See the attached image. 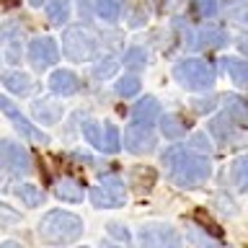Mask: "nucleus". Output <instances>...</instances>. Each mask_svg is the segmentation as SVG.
I'll use <instances>...</instances> for the list:
<instances>
[{"instance_id":"nucleus-1","label":"nucleus","mask_w":248,"mask_h":248,"mask_svg":"<svg viewBox=\"0 0 248 248\" xmlns=\"http://www.w3.org/2000/svg\"><path fill=\"white\" fill-rule=\"evenodd\" d=\"M163 163L168 166L170 181L181 189H197L209 178L212 173V166L204 155L186 150V147H170V150L163 155Z\"/></svg>"},{"instance_id":"nucleus-2","label":"nucleus","mask_w":248,"mask_h":248,"mask_svg":"<svg viewBox=\"0 0 248 248\" xmlns=\"http://www.w3.org/2000/svg\"><path fill=\"white\" fill-rule=\"evenodd\" d=\"M83 235V220L78 215L62 212V209H52L42 217L39 222V238L52 246H67L75 243Z\"/></svg>"},{"instance_id":"nucleus-3","label":"nucleus","mask_w":248,"mask_h":248,"mask_svg":"<svg viewBox=\"0 0 248 248\" xmlns=\"http://www.w3.org/2000/svg\"><path fill=\"white\" fill-rule=\"evenodd\" d=\"M173 75L189 91H207L215 83V70L204 60H181L173 67Z\"/></svg>"},{"instance_id":"nucleus-4","label":"nucleus","mask_w":248,"mask_h":248,"mask_svg":"<svg viewBox=\"0 0 248 248\" xmlns=\"http://www.w3.org/2000/svg\"><path fill=\"white\" fill-rule=\"evenodd\" d=\"M62 49L73 62H88L96 54V39L88 29L73 26L62 34Z\"/></svg>"},{"instance_id":"nucleus-5","label":"nucleus","mask_w":248,"mask_h":248,"mask_svg":"<svg viewBox=\"0 0 248 248\" xmlns=\"http://www.w3.org/2000/svg\"><path fill=\"white\" fill-rule=\"evenodd\" d=\"M91 202L96 207H122L127 202V191H124V184L116 176L104 178L98 186L91 189Z\"/></svg>"},{"instance_id":"nucleus-6","label":"nucleus","mask_w":248,"mask_h":248,"mask_svg":"<svg viewBox=\"0 0 248 248\" xmlns=\"http://www.w3.org/2000/svg\"><path fill=\"white\" fill-rule=\"evenodd\" d=\"M155 145V135L150 129V124L145 122H135L124 129V147L135 155H142V153H150Z\"/></svg>"},{"instance_id":"nucleus-7","label":"nucleus","mask_w":248,"mask_h":248,"mask_svg":"<svg viewBox=\"0 0 248 248\" xmlns=\"http://www.w3.org/2000/svg\"><path fill=\"white\" fill-rule=\"evenodd\" d=\"M29 57H31V62H34L36 70H44V67H49V65H54V62H57L60 49H57V44H54V39L39 36V39H34V42H31V46H29Z\"/></svg>"},{"instance_id":"nucleus-8","label":"nucleus","mask_w":248,"mask_h":248,"mask_svg":"<svg viewBox=\"0 0 248 248\" xmlns=\"http://www.w3.org/2000/svg\"><path fill=\"white\" fill-rule=\"evenodd\" d=\"M3 163L8 166V170L16 176H29L31 173V158L29 153L23 150L21 145L11 142V140H5L3 142Z\"/></svg>"},{"instance_id":"nucleus-9","label":"nucleus","mask_w":248,"mask_h":248,"mask_svg":"<svg viewBox=\"0 0 248 248\" xmlns=\"http://www.w3.org/2000/svg\"><path fill=\"white\" fill-rule=\"evenodd\" d=\"M140 243L142 246H178L181 238L168 225H147V228L140 230Z\"/></svg>"},{"instance_id":"nucleus-10","label":"nucleus","mask_w":248,"mask_h":248,"mask_svg":"<svg viewBox=\"0 0 248 248\" xmlns=\"http://www.w3.org/2000/svg\"><path fill=\"white\" fill-rule=\"evenodd\" d=\"M31 111L42 124H57L62 119V114H65V108H62V104H54L52 98H39L31 106Z\"/></svg>"},{"instance_id":"nucleus-11","label":"nucleus","mask_w":248,"mask_h":248,"mask_svg":"<svg viewBox=\"0 0 248 248\" xmlns=\"http://www.w3.org/2000/svg\"><path fill=\"white\" fill-rule=\"evenodd\" d=\"M49 88L54 93H60V96H70V93H75L80 88V83H78L75 73H70V70H57V73H52V78H49Z\"/></svg>"},{"instance_id":"nucleus-12","label":"nucleus","mask_w":248,"mask_h":248,"mask_svg":"<svg viewBox=\"0 0 248 248\" xmlns=\"http://www.w3.org/2000/svg\"><path fill=\"white\" fill-rule=\"evenodd\" d=\"M132 116H135V122L153 124V122L160 116V104H158L153 96H145L142 101H137V104H135V108H132Z\"/></svg>"},{"instance_id":"nucleus-13","label":"nucleus","mask_w":248,"mask_h":248,"mask_svg":"<svg viewBox=\"0 0 248 248\" xmlns=\"http://www.w3.org/2000/svg\"><path fill=\"white\" fill-rule=\"evenodd\" d=\"M222 67H225V73L230 75V80L235 83V85L248 88V62L235 60V57H228V60H222Z\"/></svg>"},{"instance_id":"nucleus-14","label":"nucleus","mask_w":248,"mask_h":248,"mask_svg":"<svg viewBox=\"0 0 248 248\" xmlns=\"http://www.w3.org/2000/svg\"><path fill=\"white\" fill-rule=\"evenodd\" d=\"M199 42H194V46H202V49H220V46L228 42L222 29H215V26H207L199 31Z\"/></svg>"},{"instance_id":"nucleus-15","label":"nucleus","mask_w":248,"mask_h":248,"mask_svg":"<svg viewBox=\"0 0 248 248\" xmlns=\"http://www.w3.org/2000/svg\"><path fill=\"white\" fill-rule=\"evenodd\" d=\"M54 194H57L62 202H73V204L83 202V186L78 181H73V178H60L57 186H54Z\"/></svg>"},{"instance_id":"nucleus-16","label":"nucleus","mask_w":248,"mask_h":248,"mask_svg":"<svg viewBox=\"0 0 248 248\" xmlns=\"http://www.w3.org/2000/svg\"><path fill=\"white\" fill-rule=\"evenodd\" d=\"M5 88L11 91V93H18V96H29L31 93V78L29 75H23V73H5Z\"/></svg>"},{"instance_id":"nucleus-17","label":"nucleus","mask_w":248,"mask_h":248,"mask_svg":"<svg viewBox=\"0 0 248 248\" xmlns=\"http://www.w3.org/2000/svg\"><path fill=\"white\" fill-rule=\"evenodd\" d=\"M46 18H49V23H54V26L65 23L70 18V0H49V3H46Z\"/></svg>"},{"instance_id":"nucleus-18","label":"nucleus","mask_w":248,"mask_h":248,"mask_svg":"<svg viewBox=\"0 0 248 248\" xmlns=\"http://www.w3.org/2000/svg\"><path fill=\"white\" fill-rule=\"evenodd\" d=\"M160 129H163V135H166L168 140H178V137H184L186 135V124L181 122V116H176V114H166L160 119Z\"/></svg>"},{"instance_id":"nucleus-19","label":"nucleus","mask_w":248,"mask_h":248,"mask_svg":"<svg viewBox=\"0 0 248 248\" xmlns=\"http://www.w3.org/2000/svg\"><path fill=\"white\" fill-rule=\"evenodd\" d=\"M16 194H18V199H21L26 207H39V204L44 202V191L39 189V186H34V184L18 186V189H16Z\"/></svg>"},{"instance_id":"nucleus-20","label":"nucleus","mask_w":248,"mask_h":248,"mask_svg":"<svg viewBox=\"0 0 248 248\" xmlns=\"http://www.w3.org/2000/svg\"><path fill=\"white\" fill-rule=\"evenodd\" d=\"M83 137L88 140V145H93V147H104V127L96 122V119H85L83 122Z\"/></svg>"},{"instance_id":"nucleus-21","label":"nucleus","mask_w":248,"mask_h":248,"mask_svg":"<svg viewBox=\"0 0 248 248\" xmlns=\"http://www.w3.org/2000/svg\"><path fill=\"white\" fill-rule=\"evenodd\" d=\"M96 13L104 21H116L122 16V0H96Z\"/></svg>"},{"instance_id":"nucleus-22","label":"nucleus","mask_w":248,"mask_h":248,"mask_svg":"<svg viewBox=\"0 0 248 248\" xmlns=\"http://www.w3.org/2000/svg\"><path fill=\"white\" fill-rule=\"evenodd\" d=\"M232 116L230 111H225L222 116H217V119H212V124H209V129H212V135L217 137H230L232 135V129H235V124H232Z\"/></svg>"},{"instance_id":"nucleus-23","label":"nucleus","mask_w":248,"mask_h":248,"mask_svg":"<svg viewBox=\"0 0 248 248\" xmlns=\"http://www.w3.org/2000/svg\"><path fill=\"white\" fill-rule=\"evenodd\" d=\"M11 119L16 122V129H18V132H23V135H26L29 140H36V142H49V137H46V135H42L39 129H34V127H31V124H29L26 119H23V116H21L18 111H13V114H11Z\"/></svg>"},{"instance_id":"nucleus-24","label":"nucleus","mask_w":248,"mask_h":248,"mask_svg":"<svg viewBox=\"0 0 248 248\" xmlns=\"http://www.w3.org/2000/svg\"><path fill=\"white\" fill-rule=\"evenodd\" d=\"M119 145H122L119 129H116L114 124H106V127H104V147H101V150H104V153H116V150H119Z\"/></svg>"},{"instance_id":"nucleus-25","label":"nucleus","mask_w":248,"mask_h":248,"mask_svg":"<svg viewBox=\"0 0 248 248\" xmlns=\"http://www.w3.org/2000/svg\"><path fill=\"white\" fill-rule=\"evenodd\" d=\"M145 62H147V54H145V49H140V46H132V49H127V54H124V65L129 70H142Z\"/></svg>"},{"instance_id":"nucleus-26","label":"nucleus","mask_w":248,"mask_h":248,"mask_svg":"<svg viewBox=\"0 0 248 248\" xmlns=\"http://www.w3.org/2000/svg\"><path fill=\"white\" fill-rule=\"evenodd\" d=\"M140 91V80L135 75H127V78H122L119 83H116V93L124 98H129V96H135V93Z\"/></svg>"},{"instance_id":"nucleus-27","label":"nucleus","mask_w":248,"mask_h":248,"mask_svg":"<svg viewBox=\"0 0 248 248\" xmlns=\"http://www.w3.org/2000/svg\"><path fill=\"white\" fill-rule=\"evenodd\" d=\"M116 67H119V62H116V57H106L96 62V67H93V75L96 78H111L116 73Z\"/></svg>"},{"instance_id":"nucleus-28","label":"nucleus","mask_w":248,"mask_h":248,"mask_svg":"<svg viewBox=\"0 0 248 248\" xmlns=\"http://www.w3.org/2000/svg\"><path fill=\"white\" fill-rule=\"evenodd\" d=\"M5 57H8V62H18V57H21V34H16V36L8 34V42H5Z\"/></svg>"},{"instance_id":"nucleus-29","label":"nucleus","mask_w":248,"mask_h":248,"mask_svg":"<svg viewBox=\"0 0 248 248\" xmlns=\"http://www.w3.org/2000/svg\"><path fill=\"white\" fill-rule=\"evenodd\" d=\"M235 184L243 191H248V155H243V158L235 163Z\"/></svg>"},{"instance_id":"nucleus-30","label":"nucleus","mask_w":248,"mask_h":248,"mask_svg":"<svg viewBox=\"0 0 248 248\" xmlns=\"http://www.w3.org/2000/svg\"><path fill=\"white\" fill-rule=\"evenodd\" d=\"M228 111L235 116L238 122H246L248 119V108L243 106V101L235 98V96H228Z\"/></svg>"},{"instance_id":"nucleus-31","label":"nucleus","mask_w":248,"mask_h":248,"mask_svg":"<svg viewBox=\"0 0 248 248\" xmlns=\"http://www.w3.org/2000/svg\"><path fill=\"white\" fill-rule=\"evenodd\" d=\"M199 8V13L202 16H207V18H212V16L217 13V0H194Z\"/></svg>"},{"instance_id":"nucleus-32","label":"nucleus","mask_w":248,"mask_h":248,"mask_svg":"<svg viewBox=\"0 0 248 248\" xmlns=\"http://www.w3.org/2000/svg\"><path fill=\"white\" fill-rule=\"evenodd\" d=\"M212 108H215V98H199V101H194V111H197V114L212 111Z\"/></svg>"},{"instance_id":"nucleus-33","label":"nucleus","mask_w":248,"mask_h":248,"mask_svg":"<svg viewBox=\"0 0 248 248\" xmlns=\"http://www.w3.org/2000/svg\"><path fill=\"white\" fill-rule=\"evenodd\" d=\"M232 21L238 23V26H248V5H243V8H238V11H232Z\"/></svg>"},{"instance_id":"nucleus-34","label":"nucleus","mask_w":248,"mask_h":248,"mask_svg":"<svg viewBox=\"0 0 248 248\" xmlns=\"http://www.w3.org/2000/svg\"><path fill=\"white\" fill-rule=\"evenodd\" d=\"M108 232H111L114 238H119V240H124V243H129V232L127 230H122V225H108Z\"/></svg>"},{"instance_id":"nucleus-35","label":"nucleus","mask_w":248,"mask_h":248,"mask_svg":"<svg viewBox=\"0 0 248 248\" xmlns=\"http://www.w3.org/2000/svg\"><path fill=\"white\" fill-rule=\"evenodd\" d=\"M191 142H194V147H199V150H207V153H209V142L204 145V135H194Z\"/></svg>"},{"instance_id":"nucleus-36","label":"nucleus","mask_w":248,"mask_h":248,"mask_svg":"<svg viewBox=\"0 0 248 248\" xmlns=\"http://www.w3.org/2000/svg\"><path fill=\"white\" fill-rule=\"evenodd\" d=\"M29 3H31V5H42L44 0H29Z\"/></svg>"},{"instance_id":"nucleus-37","label":"nucleus","mask_w":248,"mask_h":248,"mask_svg":"<svg viewBox=\"0 0 248 248\" xmlns=\"http://www.w3.org/2000/svg\"><path fill=\"white\" fill-rule=\"evenodd\" d=\"M243 52L248 54V42H243Z\"/></svg>"}]
</instances>
